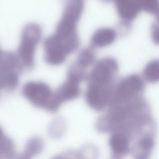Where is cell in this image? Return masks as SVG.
<instances>
[{"instance_id":"cell-11","label":"cell","mask_w":159,"mask_h":159,"mask_svg":"<svg viewBox=\"0 0 159 159\" xmlns=\"http://www.w3.org/2000/svg\"><path fill=\"white\" fill-rule=\"evenodd\" d=\"M143 77L150 83L159 82V59L151 61L146 65L143 71Z\"/></svg>"},{"instance_id":"cell-8","label":"cell","mask_w":159,"mask_h":159,"mask_svg":"<svg viewBox=\"0 0 159 159\" xmlns=\"http://www.w3.org/2000/svg\"><path fill=\"white\" fill-rule=\"evenodd\" d=\"M116 36V32L113 29L108 27L101 28L97 30L93 34L91 43L95 47H105L111 43Z\"/></svg>"},{"instance_id":"cell-6","label":"cell","mask_w":159,"mask_h":159,"mask_svg":"<svg viewBox=\"0 0 159 159\" xmlns=\"http://www.w3.org/2000/svg\"><path fill=\"white\" fill-rule=\"evenodd\" d=\"M117 68V63L113 58H106L100 60L92 70L91 75L92 83L110 84Z\"/></svg>"},{"instance_id":"cell-4","label":"cell","mask_w":159,"mask_h":159,"mask_svg":"<svg viewBox=\"0 0 159 159\" xmlns=\"http://www.w3.org/2000/svg\"><path fill=\"white\" fill-rule=\"evenodd\" d=\"M144 80L143 77L135 74L124 78L116 89V100L123 102L142 96L145 87Z\"/></svg>"},{"instance_id":"cell-3","label":"cell","mask_w":159,"mask_h":159,"mask_svg":"<svg viewBox=\"0 0 159 159\" xmlns=\"http://www.w3.org/2000/svg\"><path fill=\"white\" fill-rule=\"evenodd\" d=\"M82 79L78 75L68 73L66 80L53 93L46 110L50 112H55L64 102L77 97L80 93L79 83Z\"/></svg>"},{"instance_id":"cell-10","label":"cell","mask_w":159,"mask_h":159,"mask_svg":"<svg viewBox=\"0 0 159 159\" xmlns=\"http://www.w3.org/2000/svg\"><path fill=\"white\" fill-rule=\"evenodd\" d=\"M44 147V143L42 139L39 137H34L30 139L26 143L22 158H30L41 152Z\"/></svg>"},{"instance_id":"cell-9","label":"cell","mask_w":159,"mask_h":159,"mask_svg":"<svg viewBox=\"0 0 159 159\" xmlns=\"http://www.w3.org/2000/svg\"><path fill=\"white\" fill-rule=\"evenodd\" d=\"M110 144L113 151L119 155L126 153L129 149L128 138L126 135L121 133L113 134L111 137Z\"/></svg>"},{"instance_id":"cell-16","label":"cell","mask_w":159,"mask_h":159,"mask_svg":"<svg viewBox=\"0 0 159 159\" xmlns=\"http://www.w3.org/2000/svg\"><path fill=\"white\" fill-rule=\"evenodd\" d=\"M155 16L156 19V21L159 23V10L158 12L155 15Z\"/></svg>"},{"instance_id":"cell-13","label":"cell","mask_w":159,"mask_h":159,"mask_svg":"<svg viewBox=\"0 0 159 159\" xmlns=\"http://www.w3.org/2000/svg\"><path fill=\"white\" fill-rule=\"evenodd\" d=\"M94 60V55L91 50L85 49L79 54L77 59L78 65L81 68L90 66Z\"/></svg>"},{"instance_id":"cell-15","label":"cell","mask_w":159,"mask_h":159,"mask_svg":"<svg viewBox=\"0 0 159 159\" xmlns=\"http://www.w3.org/2000/svg\"><path fill=\"white\" fill-rule=\"evenodd\" d=\"M151 33L152 41L155 44L159 45V23L155 21L152 23Z\"/></svg>"},{"instance_id":"cell-12","label":"cell","mask_w":159,"mask_h":159,"mask_svg":"<svg viewBox=\"0 0 159 159\" xmlns=\"http://www.w3.org/2000/svg\"><path fill=\"white\" fill-rule=\"evenodd\" d=\"M14 143L6 135L1 129L0 137V158H11L15 154Z\"/></svg>"},{"instance_id":"cell-5","label":"cell","mask_w":159,"mask_h":159,"mask_svg":"<svg viewBox=\"0 0 159 159\" xmlns=\"http://www.w3.org/2000/svg\"><path fill=\"white\" fill-rule=\"evenodd\" d=\"M23 96L34 107L46 109L53 93L49 86L41 81H29L24 86Z\"/></svg>"},{"instance_id":"cell-14","label":"cell","mask_w":159,"mask_h":159,"mask_svg":"<svg viewBox=\"0 0 159 159\" xmlns=\"http://www.w3.org/2000/svg\"><path fill=\"white\" fill-rule=\"evenodd\" d=\"M142 11L155 15L159 10V0H138Z\"/></svg>"},{"instance_id":"cell-7","label":"cell","mask_w":159,"mask_h":159,"mask_svg":"<svg viewBox=\"0 0 159 159\" xmlns=\"http://www.w3.org/2000/svg\"><path fill=\"white\" fill-rule=\"evenodd\" d=\"M109 84L92 83L89 86L86 98L88 104L93 108L102 109L107 104L111 95Z\"/></svg>"},{"instance_id":"cell-1","label":"cell","mask_w":159,"mask_h":159,"mask_svg":"<svg viewBox=\"0 0 159 159\" xmlns=\"http://www.w3.org/2000/svg\"><path fill=\"white\" fill-rule=\"evenodd\" d=\"M42 34L41 27L36 23H29L23 28L17 55L23 68L33 66L36 49Z\"/></svg>"},{"instance_id":"cell-2","label":"cell","mask_w":159,"mask_h":159,"mask_svg":"<svg viewBox=\"0 0 159 159\" xmlns=\"http://www.w3.org/2000/svg\"><path fill=\"white\" fill-rule=\"evenodd\" d=\"M22 68L17 55L11 52L1 50V89L11 91L15 89L19 83V72Z\"/></svg>"}]
</instances>
